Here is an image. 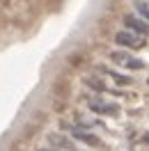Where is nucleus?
Listing matches in <instances>:
<instances>
[{
    "mask_svg": "<svg viewBox=\"0 0 149 151\" xmlns=\"http://www.w3.org/2000/svg\"><path fill=\"white\" fill-rule=\"evenodd\" d=\"M124 25H126V30L129 32H133V35H142V37H147L149 35V23H145V21L140 19V16H135V14H126L124 16Z\"/></svg>",
    "mask_w": 149,
    "mask_h": 151,
    "instance_id": "423d86ee",
    "label": "nucleus"
},
{
    "mask_svg": "<svg viewBox=\"0 0 149 151\" xmlns=\"http://www.w3.org/2000/svg\"><path fill=\"white\" fill-rule=\"evenodd\" d=\"M101 73H106V76H110L115 83H119V85H131L133 83V78L131 76H124V73H119V71H112V69H108V66H96Z\"/></svg>",
    "mask_w": 149,
    "mask_h": 151,
    "instance_id": "6e6552de",
    "label": "nucleus"
},
{
    "mask_svg": "<svg viewBox=\"0 0 149 151\" xmlns=\"http://www.w3.org/2000/svg\"><path fill=\"white\" fill-rule=\"evenodd\" d=\"M110 60L115 62V64L129 69V71H140V69H145V62H142L140 57L131 55L129 50H112V53H110Z\"/></svg>",
    "mask_w": 149,
    "mask_h": 151,
    "instance_id": "7ed1b4c3",
    "label": "nucleus"
},
{
    "mask_svg": "<svg viewBox=\"0 0 149 151\" xmlns=\"http://www.w3.org/2000/svg\"><path fill=\"white\" fill-rule=\"evenodd\" d=\"M37 151H57V149H37Z\"/></svg>",
    "mask_w": 149,
    "mask_h": 151,
    "instance_id": "9d476101",
    "label": "nucleus"
},
{
    "mask_svg": "<svg viewBox=\"0 0 149 151\" xmlns=\"http://www.w3.org/2000/svg\"><path fill=\"white\" fill-rule=\"evenodd\" d=\"M135 12H138L145 21H149V2H135Z\"/></svg>",
    "mask_w": 149,
    "mask_h": 151,
    "instance_id": "1a4fd4ad",
    "label": "nucleus"
},
{
    "mask_svg": "<svg viewBox=\"0 0 149 151\" xmlns=\"http://www.w3.org/2000/svg\"><path fill=\"white\" fill-rule=\"evenodd\" d=\"M85 103L90 108V112L103 114V117H117V114L122 112L119 103L108 101V99H101V96H85Z\"/></svg>",
    "mask_w": 149,
    "mask_h": 151,
    "instance_id": "f03ea898",
    "label": "nucleus"
},
{
    "mask_svg": "<svg viewBox=\"0 0 149 151\" xmlns=\"http://www.w3.org/2000/svg\"><path fill=\"white\" fill-rule=\"evenodd\" d=\"M115 41H117L119 46H124V48H138L140 44H142L138 39V35H133L129 30H119V32L115 35Z\"/></svg>",
    "mask_w": 149,
    "mask_h": 151,
    "instance_id": "0eeeda50",
    "label": "nucleus"
},
{
    "mask_svg": "<svg viewBox=\"0 0 149 151\" xmlns=\"http://www.w3.org/2000/svg\"><path fill=\"white\" fill-rule=\"evenodd\" d=\"M60 126H62V131L69 133L71 140H78L83 144H87V147H103V140L99 135H94L92 131H85V128L76 126V124H69V122H60Z\"/></svg>",
    "mask_w": 149,
    "mask_h": 151,
    "instance_id": "f257e3e1",
    "label": "nucleus"
},
{
    "mask_svg": "<svg viewBox=\"0 0 149 151\" xmlns=\"http://www.w3.org/2000/svg\"><path fill=\"white\" fill-rule=\"evenodd\" d=\"M74 124L80 126V128H85V131H90V128H94V131H106V124H103L101 119H96L92 114H85V112H74Z\"/></svg>",
    "mask_w": 149,
    "mask_h": 151,
    "instance_id": "39448f33",
    "label": "nucleus"
},
{
    "mask_svg": "<svg viewBox=\"0 0 149 151\" xmlns=\"http://www.w3.org/2000/svg\"><path fill=\"white\" fill-rule=\"evenodd\" d=\"M48 142L53 144V149H64V151H83L78 142H76V140H71L69 135H62V133H48Z\"/></svg>",
    "mask_w": 149,
    "mask_h": 151,
    "instance_id": "20e7f679",
    "label": "nucleus"
}]
</instances>
